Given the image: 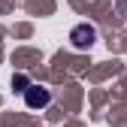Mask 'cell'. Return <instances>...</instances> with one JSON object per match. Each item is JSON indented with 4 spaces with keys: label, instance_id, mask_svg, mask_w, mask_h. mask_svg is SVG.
Returning <instances> with one entry per match:
<instances>
[{
    "label": "cell",
    "instance_id": "cell-1",
    "mask_svg": "<svg viewBox=\"0 0 127 127\" xmlns=\"http://www.w3.org/2000/svg\"><path fill=\"white\" fill-rule=\"evenodd\" d=\"M70 39H73V49H91L94 45V39H97V27L94 24H76L73 30H70Z\"/></svg>",
    "mask_w": 127,
    "mask_h": 127
},
{
    "label": "cell",
    "instance_id": "cell-2",
    "mask_svg": "<svg viewBox=\"0 0 127 127\" xmlns=\"http://www.w3.org/2000/svg\"><path fill=\"white\" fill-rule=\"evenodd\" d=\"M24 103H27V109H45L52 103V91L42 88V85H30L24 91Z\"/></svg>",
    "mask_w": 127,
    "mask_h": 127
}]
</instances>
